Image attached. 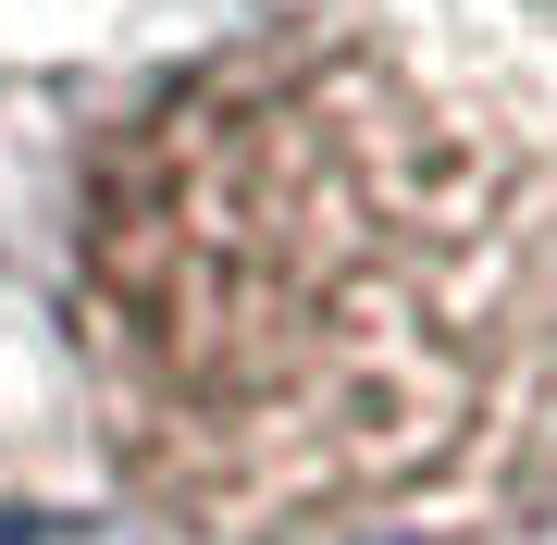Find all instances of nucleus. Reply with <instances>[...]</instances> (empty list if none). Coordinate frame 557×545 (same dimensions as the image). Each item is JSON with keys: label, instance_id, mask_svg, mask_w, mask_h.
Here are the masks:
<instances>
[{"label": "nucleus", "instance_id": "obj_1", "mask_svg": "<svg viewBox=\"0 0 557 545\" xmlns=\"http://www.w3.org/2000/svg\"><path fill=\"white\" fill-rule=\"evenodd\" d=\"M75 360L199 545L508 521L557 484V137L397 25H248L87 149Z\"/></svg>", "mask_w": 557, "mask_h": 545}]
</instances>
